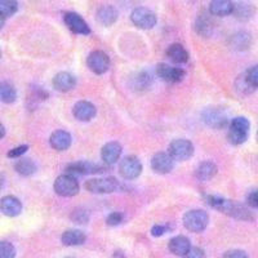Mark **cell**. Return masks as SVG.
I'll list each match as a JSON object with an SVG mask.
<instances>
[{
    "instance_id": "6da1fadb",
    "label": "cell",
    "mask_w": 258,
    "mask_h": 258,
    "mask_svg": "<svg viewBox=\"0 0 258 258\" xmlns=\"http://www.w3.org/2000/svg\"><path fill=\"white\" fill-rule=\"evenodd\" d=\"M250 123L245 116L234 117L229 124V133H227V140L234 146H239L246 142L249 137Z\"/></svg>"
},
{
    "instance_id": "7a4b0ae2",
    "label": "cell",
    "mask_w": 258,
    "mask_h": 258,
    "mask_svg": "<svg viewBox=\"0 0 258 258\" xmlns=\"http://www.w3.org/2000/svg\"><path fill=\"white\" fill-rule=\"evenodd\" d=\"M182 222L185 229L191 232H202L207 229L209 222V216L203 209H191L183 214Z\"/></svg>"
},
{
    "instance_id": "3957f363",
    "label": "cell",
    "mask_w": 258,
    "mask_h": 258,
    "mask_svg": "<svg viewBox=\"0 0 258 258\" xmlns=\"http://www.w3.org/2000/svg\"><path fill=\"white\" fill-rule=\"evenodd\" d=\"M53 188H54L56 194L59 195V197L71 198L78 195L80 186L75 177L64 173L57 177L56 181H54V185H53Z\"/></svg>"
},
{
    "instance_id": "277c9868",
    "label": "cell",
    "mask_w": 258,
    "mask_h": 258,
    "mask_svg": "<svg viewBox=\"0 0 258 258\" xmlns=\"http://www.w3.org/2000/svg\"><path fill=\"white\" fill-rule=\"evenodd\" d=\"M84 187L92 194H111L119 188V182L114 177L91 178L85 182Z\"/></svg>"
},
{
    "instance_id": "5b68a950",
    "label": "cell",
    "mask_w": 258,
    "mask_h": 258,
    "mask_svg": "<svg viewBox=\"0 0 258 258\" xmlns=\"http://www.w3.org/2000/svg\"><path fill=\"white\" fill-rule=\"evenodd\" d=\"M194 150L195 149H194L192 142L185 138H178L170 142L168 147V154L173 158V160L185 161L194 155Z\"/></svg>"
},
{
    "instance_id": "8992f818",
    "label": "cell",
    "mask_w": 258,
    "mask_h": 258,
    "mask_svg": "<svg viewBox=\"0 0 258 258\" xmlns=\"http://www.w3.org/2000/svg\"><path fill=\"white\" fill-rule=\"evenodd\" d=\"M202 120L213 129H222L229 125V117L221 107H207L202 112Z\"/></svg>"
},
{
    "instance_id": "52a82bcc",
    "label": "cell",
    "mask_w": 258,
    "mask_h": 258,
    "mask_svg": "<svg viewBox=\"0 0 258 258\" xmlns=\"http://www.w3.org/2000/svg\"><path fill=\"white\" fill-rule=\"evenodd\" d=\"M106 168L100 164H94L92 161L80 160L74 161L66 167V174L70 176H84V174H94V173H102L105 172Z\"/></svg>"
},
{
    "instance_id": "ba28073f",
    "label": "cell",
    "mask_w": 258,
    "mask_h": 258,
    "mask_svg": "<svg viewBox=\"0 0 258 258\" xmlns=\"http://www.w3.org/2000/svg\"><path fill=\"white\" fill-rule=\"evenodd\" d=\"M131 20L135 24V26L142 30L153 29L156 25L155 13L153 11H150L149 8H145V7H138V8L133 9Z\"/></svg>"
},
{
    "instance_id": "9c48e42d",
    "label": "cell",
    "mask_w": 258,
    "mask_h": 258,
    "mask_svg": "<svg viewBox=\"0 0 258 258\" xmlns=\"http://www.w3.org/2000/svg\"><path fill=\"white\" fill-rule=\"evenodd\" d=\"M119 173L124 179H136L142 173V163L137 156H125L119 164Z\"/></svg>"
},
{
    "instance_id": "30bf717a",
    "label": "cell",
    "mask_w": 258,
    "mask_h": 258,
    "mask_svg": "<svg viewBox=\"0 0 258 258\" xmlns=\"http://www.w3.org/2000/svg\"><path fill=\"white\" fill-rule=\"evenodd\" d=\"M89 70L97 75H102L110 68V57L103 50H93L87 58Z\"/></svg>"
},
{
    "instance_id": "8fae6325",
    "label": "cell",
    "mask_w": 258,
    "mask_h": 258,
    "mask_svg": "<svg viewBox=\"0 0 258 258\" xmlns=\"http://www.w3.org/2000/svg\"><path fill=\"white\" fill-rule=\"evenodd\" d=\"M156 75L163 82L174 84V83H179L183 80V78L186 77V71L181 68L169 66L168 63H159L156 66Z\"/></svg>"
},
{
    "instance_id": "7c38bea8",
    "label": "cell",
    "mask_w": 258,
    "mask_h": 258,
    "mask_svg": "<svg viewBox=\"0 0 258 258\" xmlns=\"http://www.w3.org/2000/svg\"><path fill=\"white\" fill-rule=\"evenodd\" d=\"M63 22L74 34H78V35H89L91 34V27L85 22L84 18L78 13L66 12L63 15Z\"/></svg>"
},
{
    "instance_id": "4fadbf2b",
    "label": "cell",
    "mask_w": 258,
    "mask_h": 258,
    "mask_svg": "<svg viewBox=\"0 0 258 258\" xmlns=\"http://www.w3.org/2000/svg\"><path fill=\"white\" fill-rule=\"evenodd\" d=\"M151 168L156 173L167 174L174 168V160L168 153H156L151 159Z\"/></svg>"
},
{
    "instance_id": "5bb4252c",
    "label": "cell",
    "mask_w": 258,
    "mask_h": 258,
    "mask_svg": "<svg viewBox=\"0 0 258 258\" xmlns=\"http://www.w3.org/2000/svg\"><path fill=\"white\" fill-rule=\"evenodd\" d=\"M0 212L8 217H17L22 212V203L13 195H7L0 199Z\"/></svg>"
},
{
    "instance_id": "9a60e30c",
    "label": "cell",
    "mask_w": 258,
    "mask_h": 258,
    "mask_svg": "<svg viewBox=\"0 0 258 258\" xmlns=\"http://www.w3.org/2000/svg\"><path fill=\"white\" fill-rule=\"evenodd\" d=\"M97 114L96 106L89 101H79L73 107V115L79 121L92 120Z\"/></svg>"
},
{
    "instance_id": "2e32d148",
    "label": "cell",
    "mask_w": 258,
    "mask_h": 258,
    "mask_svg": "<svg viewBox=\"0 0 258 258\" xmlns=\"http://www.w3.org/2000/svg\"><path fill=\"white\" fill-rule=\"evenodd\" d=\"M121 151H123V149H121V145L119 142H109L101 150V158L106 165H112L120 159Z\"/></svg>"
},
{
    "instance_id": "e0dca14e",
    "label": "cell",
    "mask_w": 258,
    "mask_h": 258,
    "mask_svg": "<svg viewBox=\"0 0 258 258\" xmlns=\"http://www.w3.org/2000/svg\"><path fill=\"white\" fill-rule=\"evenodd\" d=\"M52 84L54 89L58 92H69L75 87L77 84V79L74 75L66 71H61V73L56 74L52 80Z\"/></svg>"
},
{
    "instance_id": "ac0fdd59",
    "label": "cell",
    "mask_w": 258,
    "mask_h": 258,
    "mask_svg": "<svg viewBox=\"0 0 258 258\" xmlns=\"http://www.w3.org/2000/svg\"><path fill=\"white\" fill-rule=\"evenodd\" d=\"M71 142H73V138H71L70 133L62 131V129L53 132L49 138L50 146L57 151H66L71 146Z\"/></svg>"
},
{
    "instance_id": "d6986e66",
    "label": "cell",
    "mask_w": 258,
    "mask_h": 258,
    "mask_svg": "<svg viewBox=\"0 0 258 258\" xmlns=\"http://www.w3.org/2000/svg\"><path fill=\"white\" fill-rule=\"evenodd\" d=\"M168 249L172 254L174 255H183L191 249V243L188 238L183 236V235H177L174 238H172L168 243Z\"/></svg>"
},
{
    "instance_id": "ffe728a7",
    "label": "cell",
    "mask_w": 258,
    "mask_h": 258,
    "mask_svg": "<svg viewBox=\"0 0 258 258\" xmlns=\"http://www.w3.org/2000/svg\"><path fill=\"white\" fill-rule=\"evenodd\" d=\"M235 4L229 0H213L209 3V12L213 16L218 17H226L232 15Z\"/></svg>"
},
{
    "instance_id": "44dd1931",
    "label": "cell",
    "mask_w": 258,
    "mask_h": 258,
    "mask_svg": "<svg viewBox=\"0 0 258 258\" xmlns=\"http://www.w3.org/2000/svg\"><path fill=\"white\" fill-rule=\"evenodd\" d=\"M167 57L176 64H183L188 61V52L182 44L174 43L167 49Z\"/></svg>"
},
{
    "instance_id": "7402d4cb",
    "label": "cell",
    "mask_w": 258,
    "mask_h": 258,
    "mask_svg": "<svg viewBox=\"0 0 258 258\" xmlns=\"http://www.w3.org/2000/svg\"><path fill=\"white\" fill-rule=\"evenodd\" d=\"M85 240H87V236L82 230H66L61 236L62 244L66 246L82 245L85 243Z\"/></svg>"
},
{
    "instance_id": "603a6c76",
    "label": "cell",
    "mask_w": 258,
    "mask_h": 258,
    "mask_svg": "<svg viewBox=\"0 0 258 258\" xmlns=\"http://www.w3.org/2000/svg\"><path fill=\"white\" fill-rule=\"evenodd\" d=\"M217 165L214 164L213 161H203L195 169V177L199 181H209L217 174Z\"/></svg>"
},
{
    "instance_id": "cb8c5ba5",
    "label": "cell",
    "mask_w": 258,
    "mask_h": 258,
    "mask_svg": "<svg viewBox=\"0 0 258 258\" xmlns=\"http://www.w3.org/2000/svg\"><path fill=\"white\" fill-rule=\"evenodd\" d=\"M207 202H208V204L212 208L217 209L221 213L227 214V216L231 214L232 207H234V202L232 200L225 199V198L217 197V195H208L207 197Z\"/></svg>"
},
{
    "instance_id": "d4e9b609",
    "label": "cell",
    "mask_w": 258,
    "mask_h": 258,
    "mask_svg": "<svg viewBox=\"0 0 258 258\" xmlns=\"http://www.w3.org/2000/svg\"><path fill=\"white\" fill-rule=\"evenodd\" d=\"M97 20L103 26H111L117 20L116 9L111 6H102L97 11Z\"/></svg>"
},
{
    "instance_id": "484cf974",
    "label": "cell",
    "mask_w": 258,
    "mask_h": 258,
    "mask_svg": "<svg viewBox=\"0 0 258 258\" xmlns=\"http://www.w3.org/2000/svg\"><path fill=\"white\" fill-rule=\"evenodd\" d=\"M230 44L236 50H246L252 44V36H250L249 32L239 31L231 36Z\"/></svg>"
},
{
    "instance_id": "4316f807",
    "label": "cell",
    "mask_w": 258,
    "mask_h": 258,
    "mask_svg": "<svg viewBox=\"0 0 258 258\" xmlns=\"http://www.w3.org/2000/svg\"><path fill=\"white\" fill-rule=\"evenodd\" d=\"M16 100H17V91H16L15 85L9 82L0 83V102L11 105V103L16 102Z\"/></svg>"
},
{
    "instance_id": "83f0119b",
    "label": "cell",
    "mask_w": 258,
    "mask_h": 258,
    "mask_svg": "<svg viewBox=\"0 0 258 258\" xmlns=\"http://www.w3.org/2000/svg\"><path fill=\"white\" fill-rule=\"evenodd\" d=\"M213 20L209 17V15L206 13H202V15L198 17L197 24H195V29H197L198 34H200L202 36H209L212 35L213 32Z\"/></svg>"
},
{
    "instance_id": "f1b7e54d",
    "label": "cell",
    "mask_w": 258,
    "mask_h": 258,
    "mask_svg": "<svg viewBox=\"0 0 258 258\" xmlns=\"http://www.w3.org/2000/svg\"><path fill=\"white\" fill-rule=\"evenodd\" d=\"M15 169L18 174L24 177L32 176L36 172V165L35 163L29 158H22L20 160L16 161Z\"/></svg>"
},
{
    "instance_id": "f546056e",
    "label": "cell",
    "mask_w": 258,
    "mask_h": 258,
    "mask_svg": "<svg viewBox=\"0 0 258 258\" xmlns=\"http://www.w3.org/2000/svg\"><path fill=\"white\" fill-rule=\"evenodd\" d=\"M235 17L240 21H248L254 15V7L248 3H236L234 6Z\"/></svg>"
},
{
    "instance_id": "4dcf8cb0",
    "label": "cell",
    "mask_w": 258,
    "mask_h": 258,
    "mask_svg": "<svg viewBox=\"0 0 258 258\" xmlns=\"http://www.w3.org/2000/svg\"><path fill=\"white\" fill-rule=\"evenodd\" d=\"M153 84V78L147 71H140L132 79V87L137 91H145L149 89L150 85Z\"/></svg>"
},
{
    "instance_id": "1f68e13d",
    "label": "cell",
    "mask_w": 258,
    "mask_h": 258,
    "mask_svg": "<svg viewBox=\"0 0 258 258\" xmlns=\"http://www.w3.org/2000/svg\"><path fill=\"white\" fill-rule=\"evenodd\" d=\"M18 11V3L15 0H0V15L4 18L12 17Z\"/></svg>"
},
{
    "instance_id": "d6a6232c",
    "label": "cell",
    "mask_w": 258,
    "mask_h": 258,
    "mask_svg": "<svg viewBox=\"0 0 258 258\" xmlns=\"http://www.w3.org/2000/svg\"><path fill=\"white\" fill-rule=\"evenodd\" d=\"M244 77H245L248 84H249L254 91H257L258 89V64H254V66L248 69V70L244 73Z\"/></svg>"
},
{
    "instance_id": "836d02e7",
    "label": "cell",
    "mask_w": 258,
    "mask_h": 258,
    "mask_svg": "<svg viewBox=\"0 0 258 258\" xmlns=\"http://www.w3.org/2000/svg\"><path fill=\"white\" fill-rule=\"evenodd\" d=\"M235 88H236V91L241 94H250L254 92V89H253L252 87L248 84V82H246L244 74H241L240 77L236 78V80H235Z\"/></svg>"
},
{
    "instance_id": "e575fe53",
    "label": "cell",
    "mask_w": 258,
    "mask_h": 258,
    "mask_svg": "<svg viewBox=\"0 0 258 258\" xmlns=\"http://www.w3.org/2000/svg\"><path fill=\"white\" fill-rule=\"evenodd\" d=\"M70 217H71V220H73L75 223H79V225H84V223H88L89 213H88V211H87V209L77 208V209H74Z\"/></svg>"
},
{
    "instance_id": "d590c367",
    "label": "cell",
    "mask_w": 258,
    "mask_h": 258,
    "mask_svg": "<svg viewBox=\"0 0 258 258\" xmlns=\"http://www.w3.org/2000/svg\"><path fill=\"white\" fill-rule=\"evenodd\" d=\"M0 258H16V248L9 241H0Z\"/></svg>"
},
{
    "instance_id": "8d00e7d4",
    "label": "cell",
    "mask_w": 258,
    "mask_h": 258,
    "mask_svg": "<svg viewBox=\"0 0 258 258\" xmlns=\"http://www.w3.org/2000/svg\"><path fill=\"white\" fill-rule=\"evenodd\" d=\"M123 213H120V212H112V213H110L109 216H107V218H106V223L109 226H117L123 222Z\"/></svg>"
},
{
    "instance_id": "74e56055",
    "label": "cell",
    "mask_w": 258,
    "mask_h": 258,
    "mask_svg": "<svg viewBox=\"0 0 258 258\" xmlns=\"http://www.w3.org/2000/svg\"><path fill=\"white\" fill-rule=\"evenodd\" d=\"M27 150H29V146H27V145H21V146H17V147H15V149L9 150L8 154H7V156H8V158H12V159L21 158V156L24 155V154L27 153Z\"/></svg>"
},
{
    "instance_id": "f35d334b",
    "label": "cell",
    "mask_w": 258,
    "mask_h": 258,
    "mask_svg": "<svg viewBox=\"0 0 258 258\" xmlns=\"http://www.w3.org/2000/svg\"><path fill=\"white\" fill-rule=\"evenodd\" d=\"M246 204L253 209H258V188L249 191L246 195Z\"/></svg>"
},
{
    "instance_id": "ab89813d",
    "label": "cell",
    "mask_w": 258,
    "mask_h": 258,
    "mask_svg": "<svg viewBox=\"0 0 258 258\" xmlns=\"http://www.w3.org/2000/svg\"><path fill=\"white\" fill-rule=\"evenodd\" d=\"M182 258H206V252L199 246H191V249Z\"/></svg>"
},
{
    "instance_id": "60d3db41",
    "label": "cell",
    "mask_w": 258,
    "mask_h": 258,
    "mask_svg": "<svg viewBox=\"0 0 258 258\" xmlns=\"http://www.w3.org/2000/svg\"><path fill=\"white\" fill-rule=\"evenodd\" d=\"M222 258H248V254L241 249H231L223 253Z\"/></svg>"
},
{
    "instance_id": "b9f144b4",
    "label": "cell",
    "mask_w": 258,
    "mask_h": 258,
    "mask_svg": "<svg viewBox=\"0 0 258 258\" xmlns=\"http://www.w3.org/2000/svg\"><path fill=\"white\" fill-rule=\"evenodd\" d=\"M167 232V226L163 225H154L153 229H151V235L158 238V236H161Z\"/></svg>"
},
{
    "instance_id": "7bdbcfd3",
    "label": "cell",
    "mask_w": 258,
    "mask_h": 258,
    "mask_svg": "<svg viewBox=\"0 0 258 258\" xmlns=\"http://www.w3.org/2000/svg\"><path fill=\"white\" fill-rule=\"evenodd\" d=\"M112 258H125V255H124V253L121 250H116L114 253V255H112Z\"/></svg>"
},
{
    "instance_id": "ee69618b",
    "label": "cell",
    "mask_w": 258,
    "mask_h": 258,
    "mask_svg": "<svg viewBox=\"0 0 258 258\" xmlns=\"http://www.w3.org/2000/svg\"><path fill=\"white\" fill-rule=\"evenodd\" d=\"M4 136H6V128L2 123H0V140H3Z\"/></svg>"
},
{
    "instance_id": "f6af8a7d",
    "label": "cell",
    "mask_w": 258,
    "mask_h": 258,
    "mask_svg": "<svg viewBox=\"0 0 258 258\" xmlns=\"http://www.w3.org/2000/svg\"><path fill=\"white\" fill-rule=\"evenodd\" d=\"M4 24H6V18H4V17H3V16L0 15V30L3 29Z\"/></svg>"
},
{
    "instance_id": "bcb514c9",
    "label": "cell",
    "mask_w": 258,
    "mask_h": 258,
    "mask_svg": "<svg viewBox=\"0 0 258 258\" xmlns=\"http://www.w3.org/2000/svg\"><path fill=\"white\" fill-rule=\"evenodd\" d=\"M2 186H3V179L0 178V187H2Z\"/></svg>"
},
{
    "instance_id": "7dc6e473",
    "label": "cell",
    "mask_w": 258,
    "mask_h": 258,
    "mask_svg": "<svg viewBox=\"0 0 258 258\" xmlns=\"http://www.w3.org/2000/svg\"><path fill=\"white\" fill-rule=\"evenodd\" d=\"M0 58H2V49H0Z\"/></svg>"
},
{
    "instance_id": "c3c4849f",
    "label": "cell",
    "mask_w": 258,
    "mask_h": 258,
    "mask_svg": "<svg viewBox=\"0 0 258 258\" xmlns=\"http://www.w3.org/2000/svg\"><path fill=\"white\" fill-rule=\"evenodd\" d=\"M257 142H258V131H257Z\"/></svg>"
},
{
    "instance_id": "681fc988",
    "label": "cell",
    "mask_w": 258,
    "mask_h": 258,
    "mask_svg": "<svg viewBox=\"0 0 258 258\" xmlns=\"http://www.w3.org/2000/svg\"><path fill=\"white\" fill-rule=\"evenodd\" d=\"M64 258H74V257H64Z\"/></svg>"
}]
</instances>
